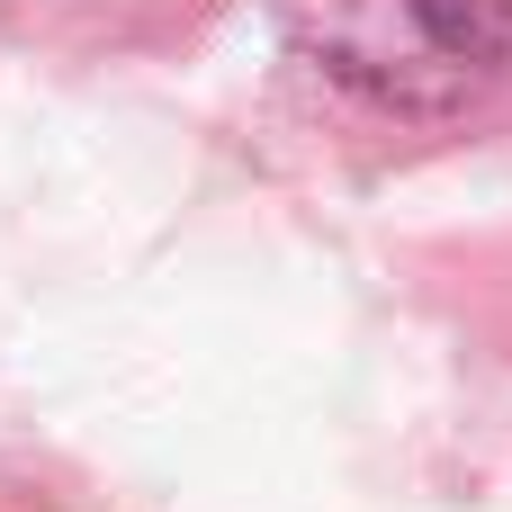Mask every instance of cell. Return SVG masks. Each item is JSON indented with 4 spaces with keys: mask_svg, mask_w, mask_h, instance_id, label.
I'll use <instances>...</instances> for the list:
<instances>
[{
    "mask_svg": "<svg viewBox=\"0 0 512 512\" xmlns=\"http://www.w3.org/2000/svg\"><path fill=\"white\" fill-rule=\"evenodd\" d=\"M288 45L378 108H468L512 54V0H279Z\"/></svg>",
    "mask_w": 512,
    "mask_h": 512,
    "instance_id": "obj_1",
    "label": "cell"
}]
</instances>
